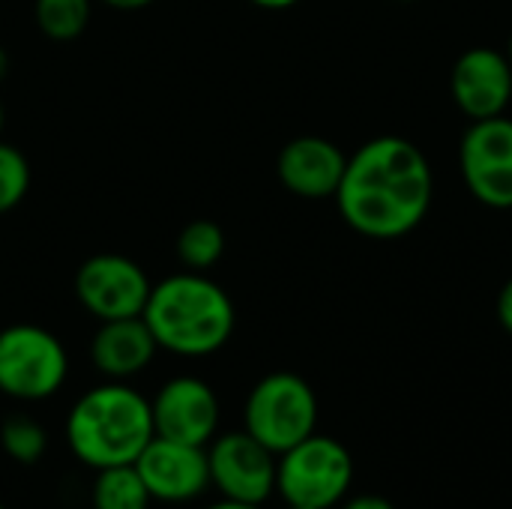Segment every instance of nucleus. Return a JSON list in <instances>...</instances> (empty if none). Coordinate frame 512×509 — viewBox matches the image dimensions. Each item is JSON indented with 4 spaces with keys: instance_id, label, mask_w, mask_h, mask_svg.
<instances>
[{
    "instance_id": "nucleus-23",
    "label": "nucleus",
    "mask_w": 512,
    "mask_h": 509,
    "mask_svg": "<svg viewBox=\"0 0 512 509\" xmlns=\"http://www.w3.org/2000/svg\"><path fill=\"white\" fill-rule=\"evenodd\" d=\"M204 509H261V507H252V504H240V501H228V498H219V501L207 504Z\"/></svg>"
},
{
    "instance_id": "nucleus-10",
    "label": "nucleus",
    "mask_w": 512,
    "mask_h": 509,
    "mask_svg": "<svg viewBox=\"0 0 512 509\" xmlns=\"http://www.w3.org/2000/svg\"><path fill=\"white\" fill-rule=\"evenodd\" d=\"M462 177L471 195L495 210L512 207V120H474L462 138Z\"/></svg>"
},
{
    "instance_id": "nucleus-26",
    "label": "nucleus",
    "mask_w": 512,
    "mask_h": 509,
    "mask_svg": "<svg viewBox=\"0 0 512 509\" xmlns=\"http://www.w3.org/2000/svg\"><path fill=\"white\" fill-rule=\"evenodd\" d=\"M0 129H3V102H0Z\"/></svg>"
},
{
    "instance_id": "nucleus-25",
    "label": "nucleus",
    "mask_w": 512,
    "mask_h": 509,
    "mask_svg": "<svg viewBox=\"0 0 512 509\" xmlns=\"http://www.w3.org/2000/svg\"><path fill=\"white\" fill-rule=\"evenodd\" d=\"M3 72H6V57H3V51H0V78H3Z\"/></svg>"
},
{
    "instance_id": "nucleus-6",
    "label": "nucleus",
    "mask_w": 512,
    "mask_h": 509,
    "mask_svg": "<svg viewBox=\"0 0 512 509\" xmlns=\"http://www.w3.org/2000/svg\"><path fill=\"white\" fill-rule=\"evenodd\" d=\"M69 357L63 342L36 324L0 330V393L15 402H45L66 384Z\"/></svg>"
},
{
    "instance_id": "nucleus-18",
    "label": "nucleus",
    "mask_w": 512,
    "mask_h": 509,
    "mask_svg": "<svg viewBox=\"0 0 512 509\" xmlns=\"http://www.w3.org/2000/svg\"><path fill=\"white\" fill-rule=\"evenodd\" d=\"M90 0H36V24L48 39L69 42L84 33Z\"/></svg>"
},
{
    "instance_id": "nucleus-27",
    "label": "nucleus",
    "mask_w": 512,
    "mask_h": 509,
    "mask_svg": "<svg viewBox=\"0 0 512 509\" xmlns=\"http://www.w3.org/2000/svg\"><path fill=\"white\" fill-rule=\"evenodd\" d=\"M507 57H510V63H512V36H510V54H507Z\"/></svg>"
},
{
    "instance_id": "nucleus-5",
    "label": "nucleus",
    "mask_w": 512,
    "mask_h": 509,
    "mask_svg": "<svg viewBox=\"0 0 512 509\" xmlns=\"http://www.w3.org/2000/svg\"><path fill=\"white\" fill-rule=\"evenodd\" d=\"M315 426H318L315 390L294 372L264 375L246 396L243 429L276 456L315 435Z\"/></svg>"
},
{
    "instance_id": "nucleus-19",
    "label": "nucleus",
    "mask_w": 512,
    "mask_h": 509,
    "mask_svg": "<svg viewBox=\"0 0 512 509\" xmlns=\"http://www.w3.org/2000/svg\"><path fill=\"white\" fill-rule=\"evenodd\" d=\"M27 186H30V165L24 153L0 141V216L9 213L15 204H21Z\"/></svg>"
},
{
    "instance_id": "nucleus-7",
    "label": "nucleus",
    "mask_w": 512,
    "mask_h": 509,
    "mask_svg": "<svg viewBox=\"0 0 512 509\" xmlns=\"http://www.w3.org/2000/svg\"><path fill=\"white\" fill-rule=\"evenodd\" d=\"M276 453L255 441L246 429L216 435L207 444L210 489L219 498L264 507L276 495Z\"/></svg>"
},
{
    "instance_id": "nucleus-9",
    "label": "nucleus",
    "mask_w": 512,
    "mask_h": 509,
    "mask_svg": "<svg viewBox=\"0 0 512 509\" xmlns=\"http://www.w3.org/2000/svg\"><path fill=\"white\" fill-rule=\"evenodd\" d=\"M150 414L156 438L207 447L219 435L222 405L207 381L195 375H177L156 390L150 399Z\"/></svg>"
},
{
    "instance_id": "nucleus-22",
    "label": "nucleus",
    "mask_w": 512,
    "mask_h": 509,
    "mask_svg": "<svg viewBox=\"0 0 512 509\" xmlns=\"http://www.w3.org/2000/svg\"><path fill=\"white\" fill-rule=\"evenodd\" d=\"M102 3H108L111 9H123V12H135V9H144V6H150L153 0H102Z\"/></svg>"
},
{
    "instance_id": "nucleus-24",
    "label": "nucleus",
    "mask_w": 512,
    "mask_h": 509,
    "mask_svg": "<svg viewBox=\"0 0 512 509\" xmlns=\"http://www.w3.org/2000/svg\"><path fill=\"white\" fill-rule=\"evenodd\" d=\"M252 3H258L264 9H285V6H294L297 0H252Z\"/></svg>"
},
{
    "instance_id": "nucleus-28",
    "label": "nucleus",
    "mask_w": 512,
    "mask_h": 509,
    "mask_svg": "<svg viewBox=\"0 0 512 509\" xmlns=\"http://www.w3.org/2000/svg\"><path fill=\"white\" fill-rule=\"evenodd\" d=\"M288 509H312V507H288Z\"/></svg>"
},
{
    "instance_id": "nucleus-4",
    "label": "nucleus",
    "mask_w": 512,
    "mask_h": 509,
    "mask_svg": "<svg viewBox=\"0 0 512 509\" xmlns=\"http://www.w3.org/2000/svg\"><path fill=\"white\" fill-rule=\"evenodd\" d=\"M354 483V459L345 444L309 435L276 459V495L285 507L333 509Z\"/></svg>"
},
{
    "instance_id": "nucleus-21",
    "label": "nucleus",
    "mask_w": 512,
    "mask_h": 509,
    "mask_svg": "<svg viewBox=\"0 0 512 509\" xmlns=\"http://www.w3.org/2000/svg\"><path fill=\"white\" fill-rule=\"evenodd\" d=\"M342 509H396L387 498H381V495H357V498H351L348 504Z\"/></svg>"
},
{
    "instance_id": "nucleus-16",
    "label": "nucleus",
    "mask_w": 512,
    "mask_h": 509,
    "mask_svg": "<svg viewBox=\"0 0 512 509\" xmlns=\"http://www.w3.org/2000/svg\"><path fill=\"white\" fill-rule=\"evenodd\" d=\"M0 450L21 468L36 465L48 453V435L30 414H9L0 423Z\"/></svg>"
},
{
    "instance_id": "nucleus-29",
    "label": "nucleus",
    "mask_w": 512,
    "mask_h": 509,
    "mask_svg": "<svg viewBox=\"0 0 512 509\" xmlns=\"http://www.w3.org/2000/svg\"><path fill=\"white\" fill-rule=\"evenodd\" d=\"M0 509H6V507H3V504H0Z\"/></svg>"
},
{
    "instance_id": "nucleus-15",
    "label": "nucleus",
    "mask_w": 512,
    "mask_h": 509,
    "mask_svg": "<svg viewBox=\"0 0 512 509\" xmlns=\"http://www.w3.org/2000/svg\"><path fill=\"white\" fill-rule=\"evenodd\" d=\"M90 507L93 509H150L153 498L135 471V465H114L96 471L90 483Z\"/></svg>"
},
{
    "instance_id": "nucleus-8",
    "label": "nucleus",
    "mask_w": 512,
    "mask_h": 509,
    "mask_svg": "<svg viewBox=\"0 0 512 509\" xmlns=\"http://www.w3.org/2000/svg\"><path fill=\"white\" fill-rule=\"evenodd\" d=\"M147 273L126 255L102 252L87 258L75 273V294L78 303L96 321H117V318H138L150 297Z\"/></svg>"
},
{
    "instance_id": "nucleus-3",
    "label": "nucleus",
    "mask_w": 512,
    "mask_h": 509,
    "mask_svg": "<svg viewBox=\"0 0 512 509\" xmlns=\"http://www.w3.org/2000/svg\"><path fill=\"white\" fill-rule=\"evenodd\" d=\"M159 351L177 357H210L234 333V303L222 285L186 270L150 288L141 312Z\"/></svg>"
},
{
    "instance_id": "nucleus-14",
    "label": "nucleus",
    "mask_w": 512,
    "mask_h": 509,
    "mask_svg": "<svg viewBox=\"0 0 512 509\" xmlns=\"http://www.w3.org/2000/svg\"><path fill=\"white\" fill-rule=\"evenodd\" d=\"M156 351L159 345L141 315L99 321V330L90 339V363L108 381H129L141 375L153 363Z\"/></svg>"
},
{
    "instance_id": "nucleus-2",
    "label": "nucleus",
    "mask_w": 512,
    "mask_h": 509,
    "mask_svg": "<svg viewBox=\"0 0 512 509\" xmlns=\"http://www.w3.org/2000/svg\"><path fill=\"white\" fill-rule=\"evenodd\" d=\"M69 453L90 471L135 465L156 438L150 399L126 381H105L75 399L63 423Z\"/></svg>"
},
{
    "instance_id": "nucleus-12",
    "label": "nucleus",
    "mask_w": 512,
    "mask_h": 509,
    "mask_svg": "<svg viewBox=\"0 0 512 509\" xmlns=\"http://www.w3.org/2000/svg\"><path fill=\"white\" fill-rule=\"evenodd\" d=\"M456 105L471 120L501 117L512 99V63L495 48L465 51L450 75Z\"/></svg>"
},
{
    "instance_id": "nucleus-13",
    "label": "nucleus",
    "mask_w": 512,
    "mask_h": 509,
    "mask_svg": "<svg viewBox=\"0 0 512 509\" xmlns=\"http://www.w3.org/2000/svg\"><path fill=\"white\" fill-rule=\"evenodd\" d=\"M345 165L348 159L333 141L318 135H303L282 147L276 174L282 186L300 198H330L342 183Z\"/></svg>"
},
{
    "instance_id": "nucleus-17",
    "label": "nucleus",
    "mask_w": 512,
    "mask_h": 509,
    "mask_svg": "<svg viewBox=\"0 0 512 509\" xmlns=\"http://www.w3.org/2000/svg\"><path fill=\"white\" fill-rule=\"evenodd\" d=\"M222 252H225V234L210 219L189 222L180 231V237H177V255H180V261L189 270H195V273L213 267L222 258Z\"/></svg>"
},
{
    "instance_id": "nucleus-11",
    "label": "nucleus",
    "mask_w": 512,
    "mask_h": 509,
    "mask_svg": "<svg viewBox=\"0 0 512 509\" xmlns=\"http://www.w3.org/2000/svg\"><path fill=\"white\" fill-rule=\"evenodd\" d=\"M135 471L141 474L153 504H192L204 498V492L210 489L207 447L153 438L135 459Z\"/></svg>"
},
{
    "instance_id": "nucleus-20",
    "label": "nucleus",
    "mask_w": 512,
    "mask_h": 509,
    "mask_svg": "<svg viewBox=\"0 0 512 509\" xmlns=\"http://www.w3.org/2000/svg\"><path fill=\"white\" fill-rule=\"evenodd\" d=\"M498 318H501L504 330L512 333V279L501 288V294H498Z\"/></svg>"
},
{
    "instance_id": "nucleus-1",
    "label": "nucleus",
    "mask_w": 512,
    "mask_h": 509,
    "mask_svg": "<svg viewBox=\"0 0 512 509\" xmlns=\"http://www.w3.org/2000/svg\"><path fill=\"white\" fill-rule=\"evenodd\" d=\"M342 219L363 237L393 240L414 231L432 204V168L423 150L384 135L363 144L336 189Z\"/></svg>"
}]
</instances>
